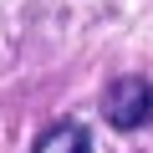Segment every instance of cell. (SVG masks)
<instances>
[{"mask_svg": "<svg viewBox=\"0 0 153 153\" xmlns=\"http://www.w3.org/2000/svg\"><path fill=\"white\" fill-rule=\"evenodd\" d=\"M102 117L107 128L117 133H138L153 123V87L143 82V76H117V82H107L102 92Z\"/></svg>", "mask_w": 153, "mask_h": 153, "instance_id": "1", "label": "cell"}, {"mask_svg": "<svg viewBox=\"0 0 153 153\" xmlns=\"http://www.w3.org/2000/svg\"><path fill=\"white\" fill-rule=\"evenodd\" d=\"M31 153H92V133H87L82 123L61 117V123H51V128L36 138V148H31Z\"/></svg>", "mask_w": 153, "mask_h": 153, "instance_id": "2", "label": "cell"}]
</instances>
